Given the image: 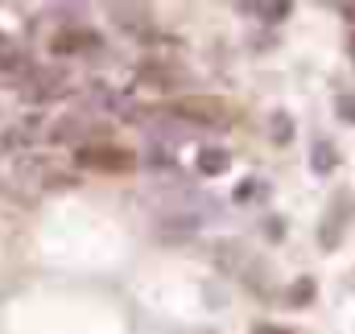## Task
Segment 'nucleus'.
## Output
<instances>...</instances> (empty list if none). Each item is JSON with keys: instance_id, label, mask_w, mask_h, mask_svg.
I'll use <instances>...</instances> for the list:
<instances>
[{"instance_id": "nucleus-12", "label": "nucleus", "mask_w": 355, "mask_h": 334, "mask_svg": "<svg viewBox=\"0 0 355 334\" xmlns=\"http://www.w3.org/2000/svg\"><path fill=\"white\" fill-rule=\"evenodd\" d=\"M310 293H314V285H310V281H302L297 289H289V301H310Z\"/></svg>"}, {"instance_id": "nucleus-8", "label": "nucleus", "mask_w": 355, "mask_h": 334, "mask_svg": "<svg viewBox=\"0 0 355 334\" xmlns=\"http://www.w3.org/2000/svg\"><path fill=\"white\" fill-rule=\"evenodd\" d=\"M252 12H261L265 21H285V17H293V4L289 0H261V4H252Z\"/></svg>"}, {"instance_id": "nucleus-10", "label": "nucleus", "mask_w": 355, "mask_h": 334, "mask_svg": "<svg viewBox=\"0 0 355 334\" xmlns=\"http://www.w3.org/2000/svg\"><path fill=\"white\" fill-rule=\"evenodd\" d=\"M116 21L132 25V29H145V8H116Z\"/></svg>"}, {"instance_id": "nucleus-13", "label": "nucleus", "mask_w": 355, "mask_h": 334, "mask_svg": "<svg viewBox=\"0 0 355 334\" xmlns=\"http://www.w3.org/2000/svg\"><path fill=\"white\" fill-rule=\"evenodd\" d=\"M252 334H297V331H289V326H268L265 322V326H257Z\"/></svg>"}, {"instance_id": "nucleus-11", "label": "nucleus", "mask_w": 355, "mask_h": 334, "mask_svg": "<svg viewBox=\"0 0 355 334\" xmlns=\"http://www.w3.org/2000/svg\"><path fill=\"white\" fill-rule=\"evenodd\" d=\"M335 112L347 120V124H355V95H339V103H335Z\"/></svg>"}, {"instance_id": "nucleus-1", "label": "nucleus", "mask_w": 355, "mask_h": 334, "mask_svg": "<svg viewBox=\"0 0 355 334\" xmlns=\"http://www.w3.org/2000/svg\"><path fill=\"white\" fill-rule=\"evenodd\" d=\"M170 116H182V120H190V124L215 128V124H227V120H232V107H227L223 99H215V95H190V99H178L174 107H170Z\"/></svg>"}, {"instance_id": "nucleus-6", "label": "nucleus", "mask_w": 355, "mask_h": 334, "mask_svg": "<svg viewBox=\"0 0 355 334\" xmlns=\"http://www.w3.org/2000/svg\"><path fill=\"white\" fill-rule=\"evenodd\" d=\"M141 83L149 87H178L182 83V71H174V67H141Z\"/></svg>"}, {"instance_id": "nucleus-2", "label": "nucleus", "mask_w": 355, "mask_h": 334, "mask_svg": "<svg viewBox=\"0 0 355 334\" xmlns=\"http://www.w3.org/2000/svg\"><path fill=\"white\" fill-rule=\"evenodd\" d=\"M79 166L99 169V173H128L137 166V157L120 145H83L79 149Z\"/></svg>"}, {"instance_id": "nucleus-3", "label": "nucleus", "mask_w": 355, "mask_h": 334, "mask_svg": "<svg viewBox=\"0 0 355 334\" xmlns=\"http://www.w3.org/2000/svg\"><path fill=\"white\" fill-rule=\"evenodd\" d=\"M83 50H99V33L91 29H67L54 37V54H83Z\"/></svg>"}, {"instance_id": "nucleus-9", "label": "nucleus", "mask_w": 355, "mask_h": 334, "mask_svg": "<svg viewBox=\"0 0 355 334\" xmlns=\"http://www.w3.org/2000/svg\"><path fill=\"white\" fill-rule=\"evenodd\" d=\"M289 137H293V124H289V116H285V112H277V116H272V141H277V145H285Z\"/></svg>"}, {"instance_id": "nucleus-5", "label": "nucleus", "mask_w": 355, "mask_h": 334, "mask_svg": "<svg viewBox=\"0 0 355 334\" xmlns=\"http://www.w3.org/2000/svg\"><path fill=\"white\" fill-rule=\"evenodd\" d=\"M198 231V215H182V219H162L157 223V236L162 240H186Z\"/></svg>"}, {"instance_id": "nucleus-4", "label": "nucleus", "mask_w": 355, "mask_h": 334, "mask_svg": "<svg viewBox=\"0 0 355 334\" xmlns=\"http://www.w3.org/2000/svg\"><path fill=\"white\" fill-rule=\"evenodd\" d=\"M194 166H198V173H202V177H219V173H227L232 157H227V149H198Z\"/></svg>"}, {"instance_id": "nucleus-7", "label": "nucleus", "mask_w": 355, "mask_h": 334, "mask_svg": "<svg viewBox=\"0 0 355 334\" xmlns=\"http://www.w3.org/2000/svg\"><path fill=\"white\" fill-rule=\"evenodd\" d=\"M335 166H339V153H335V145H331V141H314L310 169H314V173H331Z\"/></svg>"}, {"instance_id": "nucleus-14", "label": "nucleus", "mask_w": 355, "mask_h": 334, "mask_svg": "<svg viewBox=\"0 0 355 334\" xmlns=\"http://www.w3.org/2000/svg\"><path fill=\"white\" fill-rule=\"evenodd\" d=\"M343 12H347V17H352V21H355V4H347V8H343Z\"/></svg>"}]
</instances>
